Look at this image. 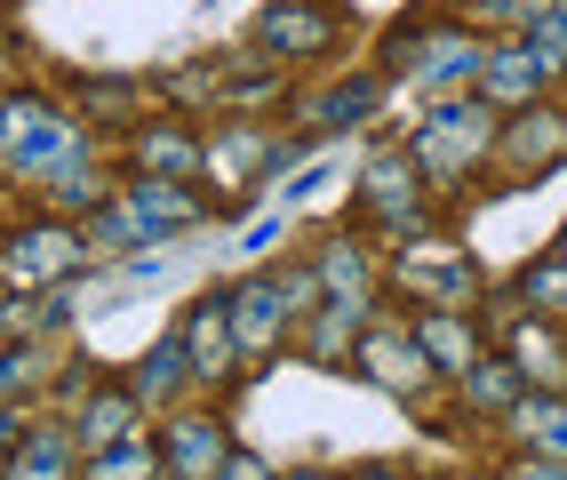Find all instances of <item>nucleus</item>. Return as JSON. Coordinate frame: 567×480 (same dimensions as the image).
I'll list each match as a JSON object with an SVG mask.
<instances>
[{
  "instance_id": "423d86ee",
  "label": "nucleus",
  "mask_w": 567,
  "mask_h": 480,
  "mask_svg": "<svg viewBox=\"0 0 567 480\" xmlns=\"http://www.w3.org/2000/svg\"><path fill=\"white\" fill-rule=\"evenodd\" d=\"M89 265V241L72 225H17L9 248H0V273H9V288H56Z\"/></svg>"
},
{
  "instance_id": "9b49d317",
  "label": "nucleus",
  "mask_w": 567,
  "mask_h": 480,
  "mask_svg": "<svg viewBox=\"0 0 567 480\" xmlns=\"http://www.w3.org/2000/svg\"><path fill=\"white\" fill-rule=\"evenodd\" d=\"M504 153H512V168L527 161V176H544V168H559L567 161V104H519V113L504 121Z\"/></svg>"
},
{
  "instance_id": "6ab92c4d",
  "label": "nucleus",
  "mask_w": 567,
  "mask_h": 480,
  "mask_svg": "<svg viewBox=\"0 0 567 480\" xmlns=\"http://www.w3.org/2000/svg\"><path fill=\"white\" fill-rule=\"evenodd\" d=\"M193 168H200V144L184 136V129H136V176L176 184V176H193Z\"/></svg>"
},
{
  "instance_id": "1a4fd4ad",
  "label": "nucleus",
  "mask_w": 567,
  "mask_h": 480,
  "mask_svg": "<svg viewBox=\"0 0 567 480\" xmlns=\"http://www.w3.org/2000/svg\"><path fill=\"white\" fill-rule=\"evenodd\" d=\"M161 449V472L168 480H216L233 464V432H224L216 409H193V417H168V432L153 440Z\"/></svg>"
},
{
  "instance_id": "4be33fe9",
  "label": "nucleus",
  "mask_w": 567,
  "mask_h": 480,
  "mask_svg": "<svg viewBox=\"0 0 567 480\" xmlns=\"http://www.w3.org/2000/svg\"><path fill=\"white\" fill-rule=\"evenodd\" d=\"M519 305L527 313H567V248H551V256H536V265L519 273Z\"/></svg>"
},
{
  "instance_id": "6e6552de",
  "label": "nucleus",
  "mask_w": 567,
  "mask_h": 480,
  "mask_svg": "<svg viewBox=\"0 0 567 480\" xmlns=\"http://www.w3.org/2000/svg\"><path fill=\"white\" fill-rule=\"evenodd\" d=\"M551 81H559V64H551V57H536L527 41H487L472 96H480V104H496V113H519V104H544V89H551Z\"/></svg>"
},
{
  "instance_id": "a211bd4d",
  "label": "nucleus",
  "mask_w": 567,
  "mask_h": 480,
  "mask_svg": "<svg viewBox=\"0 0 567 480\" xmlns=\"http://www.w3.org/2000/svg\"><path fill=\"white\" fill-rule=\"evenodd\" d=\"M512 432L527 440V457H551V464H567V392L519 400V409H512Z\"/></svg>"
},
{
  "instance_id": "39448f33",
  "label": "nucleus",
  "mask_w": 567,
  "mask_h": 480,
  "mask_svg": "<svg viewBox=\"0 0 567 480\" xmlns=\"http://www.w3.org/2000/svg\"><path fill=\"white\" fill-rule=\"evenodd\" d=\"M336 24H344V0H272L256 17V49L272 64H305L336 49Z\"/></svg>"
},
{
  "instance_id": "bb28decb",
  "label": "nucleus",
  "mask_w": 567,
  "mask_h": 480,
  "mask_svg": "<svg viewBox=\"0 0 567 480\" xmlns=\"http://www.w3.org/2000/svg\"><path fill=\"white\" fill-rule=\"evenodd\" d=\"M17 432H24V425H17L9 409H0V457H9V449H17Z\"/></svg>"
},
{
  "instance_id": "7ed1b4c3",
  "label": "nucleus",
  "mask_w": 567,
  "mask_h": 480,
  "mask_svg": "<svg viewBox=\"0 0 567 480\" xmlns=\"http://www.w3.org/2000/svg\"><path fill=\"white\" fill-rule=\"evenodd\" d=\"M312 297H320V280H312L305 265L256 273V280H240V288H224V313H233V345H240V360H248V353H272L280 328H288V313L312 305Z\"/></svg>"
},
{
  "instance_id": "9d476101",
  "label": "nucleus",
  "mask_w": 567,
  "mask_h": 480,
  "mask_svg": "<svg viewBox=\"0 0 567 480\" xmlns=\"http://www.w3.org/2000/svg\"><path fill=\"white\" fill-rule=\"evenodd\" d=\"M176 345H184V360H193L200 385H216V377H233V368H240V345H233V313H224V297H200L193 313H184Z\"/></svg>"
},
{
  "instance_id": "b1692460",
  "label": "nucleus",
  "mask_w": 567,
  "mask_h": 480,
  "mask_svg": "<svg viewBox=\"0 0 567 480\" xmlns=\"http://www.w3.org/2000/svg\"><path fill=\"white\" fill-rule=\"evenodd\" d=\"M519 41L536 49V57H551V64L567 72V0H536V17L519 24Z\"/></svg>"
},
{
  "instance_id": "412c9836",
  "label": "nucleus",
  "mask_w": 567,
  "mask_h": 480,
  "mask_svg": "<svg viewBox=\"0 0 567 480\" xmlns=\"http://www.w3.org/2000/svg\"><path fill=\"white\" fill-rule=\"evenodd\" d=\"M184 385H193V360H184V345H176V337H161V345H153V360L136 368V385H128V392L144 400V409H153V400H176Z\"/></svg>"
},
{
  "instance_id": "a878e982",
  "label": "nucleus",
  "mask_w": 567,
  "mask_h": 480,
  "mask_svg": "<svg viewBox=\"0 0 567 480\" xmlns=\"http://www.w3.org/2000/svg\"><path fill=\"white\" fill-rule=\"evenodd\" d=\"M504 480H567V464H551V457H519Z\"/></svg>"
},
{
  "instance_id": "f8f14e48",
  "label": "nucleus",
  "mask_w": 567,
  "mask_h": 480,
  "mask_svg": "<svg viewBox=\"0 0 567 480\" xmlns=\"http://www.w3.org/2000/svg\"><path fill=\"white\" fill-rule=\"evenodd\" d=\"M360 368L375 385H392V392H415L432 377V360H424V345H415V328H384V320H368L360 328Z\"/></svg>"
},
{
  "instance_id": "ddd939ff",
  "label": "nucleus",
  "mask_w": 567,
  "mask_h": 480,
  "mask_svg": "<svg viewBox=\"0 0 567 480\" xmlns=\"http://www.w3.org/2000/svg\"><path fill=\"white\" fill-rule=\"evenodd\" d=\"M312 280H328V288H320L328 305H360V313H368V297H375V256H368L352 233H336V241L320 248Z\"/></svg>"
},
{
  "instance_id": "5701e85b",
  "label": "nucleus",
  "mask_w": 567,
  "mask_h": 480,
  "mask_svg": "<svg viewBox=\"0 0 567 480\" xmlns=\"http://www.w3.org/2000/svg\"><path fill=\"white\" fill-rule=\"evenodd\" d=\"M89 480H161V449L153 440H121V449H96L89 457Z\"/></svg>"
},
{
  "instance_id": "393cba45",
  "label": "nucleus",
  "mask_w": 567,
  "mask_h": 480,
  "mask_svg": "<svg viewBox=\"0 0 567 480\" xmlns=\"http://www.w3.org/2000/svg\"><path fill=\"white\" fill-rule=\"evenodd\" d=\"M216 480H280V472H272V464H264V457H240V449H233V464H224Z\"/></svg>"
},
{
  "instance_id": "c85d7f7f",
  "label": "nucleus",
  "mask_w": 567,
  "mask_h": 480,
  "mask_svg": "<svg viewBox=\"0 0 567 480\" xmlns=\"http://www.w3.org/2000/svg\"><path fill=\"white\" fill-rule=\"evenodd\" d=\"M288 480H336V472H288Z\"/></svg>"
},
{
  "instance_id": "aec40b11",
  "label": "nucleus",
  "mask_w": 567,
  "mask_h": 480,
  "mask_svg": "<svg viewBox=\"0 0 567 480\" xmlns=\"http://www.w3.org/2000/svg\"><path fill=\"white\" fill-rule=\"evenodd\" d=\"M375 104H384V72H360V81H336V89H328V104L312 113V129H328V136H336V129L368 121Z\"/></svg>"
},
{
  "instance_id": "cd10ccee",
  "label": "nucleus",
  "mask_w": 567,
  "mask_h": 480,
  "mask_svg": "<svg viewBox=\"0 0 567 480\" xmlns=\"http://www.w3.org/2000/svg\"><path fill=\"white\" fill-rule=\"evenodd\" d=\"M360 480H408V472H392V464H368V472H360Z\"/></svg>"
},
{
  "instance_id": "f3484780",
  "label": "nucleus",
  "mask_w": 567,
  "mask_h": 480,
  "mask_svg": "<svg viewBox=\"0 0 567 480\" xmlns=\"http://www.w3.org/2000/svg\"><path fill=\"white\" fill-rule=\"evenodd\" d=\"M456 385H464V400H472L480 417H512L519 400H527V377H519L512 353H480V368H464Z\"/></svg>"
},
{
  "instance_id": "20e7f679",
  "label": "nucleus",
  "mask_w": 567,
  "mask_h": 480,
  "mask_svg": "<svg viewBox=\"0 0 567 480\" xmlns=\"http://www.w3.org/2000/svg\"><path fill=\"white\" fill-rule=\"evenodd\" d=\"M352 208L368 216V225L400 233V241L432 233V184L415 176L408 153H368V161H360V201H352Z\"/></svg>"
},
{
  "instance_id": "c756f323",
  "label": "nucleus",
  "mask_w": 567,
  "mask_h": 480,
  "mask_svg": "<svg viewBox=\"0 0 567 480\" xmlns=\"http://www.w3.org/2000/svg\"><path fill=\"white\" fill-rule=\"evenodd\" d=\"M0 49H9V41H0Z\"/></svg>"
},
{
  "instance_id": "f03ea898",
  "label": "nucleus",
  "mask_w": 567,
  "mask_h": 480,
  "mask_svg": "<svg viewBox=\"0 0 567 480\" xmlns=\"http://www.w3.org/2000/svg\"><path fill=\"white\" fill-rule=\"evenodd\" d=\"M504 136V121H496V104H480V96H456V104H432V121L415 129V144H408V161H415V176L424 184H447V176H464L487 144Z\"/></svg>"
},
{
  "instance_id": "2eb2a0df",
  "label": "nucleus",
  "mask_w": 567,
  "mask_h": 480,
  "mask_svg": "<svg viewBox=\"0 0 567 480\" xmlns=\"http://www.w3.org/2000/svg\"><path fill=\"white\" fill-rule=\"evenodd\" d=\"M136 409L144 400L128 392V385H104V392H89V409H81V425H72V440L96 457V449H121V440H136Z\"/></svg>"
},
{
  "instance_id": "4468645a",
  "label": "nucleus",
  "mask_w": 567,
  "mask_h": 480,
  "mask_svg": "<svg viewBox=\"0 0 567 480\" xmlns=\"http://www.w3.org/2000/svg\"><path fill=\"white\" fill-rule=\"evenodd\" d=\"M415 345H424V360H432V377H464V368H480V328L472 320H456V313H424L415 320Z\"/></svg>"
},
{
  "instance_id": "7c9ffc66",
  "label": "nucleus",
  "mask_w": 567,
  "mask_h": 480,
  "mask_svg": "<svg viewBox=\"0 0 567 480\" xmlns=\"http://www.w3.org/2000/svg\"><path fill=\"white\" fill-rule=\"evenodd\" d=\"M472 480H480V472H472Z\"/></svg>"
},
{
  "instance_id": "0eeeda50",
  "label": "nucleus",
  "mask_w": 567,
  "mask_h": 480,
  "mask_svg": "<svg viewBox=\"0 0 567 480\" xmlns=\"http://www.w3.org/2000/svg\"><path fill=\"white\" fill-rule=\"evenodd\" d=\"M392 273H400V288H424L432 305H472V297H480V265H472L456 241H440V233L400 241Z\"/></svg>"
},
{
  "instance_id": "dca6fc26",
  "label": "nucleus",
  "mask_w": 567,
  "mask_h": 480,
  "mask_svg": "<svg viewBox=\"0 0 567 480\" xmlns=\"http://www.w3.org/2000/svg\"><path fill=\"white\" fill-rule=\"evenodd\" d=\"M0 480H72V432H56V425L17 432V449L0 457Z\"/></svg>"
},
{
  "instance_id": "f257e3e1",
  "label": "nucleus",
  "mask_w": 567,
  "mask_h": 480,
  "mask_svg": "<svg viewBox=\"0 0 567 480\" xmlns=\"http://www.w3.org/2000/svg\"><path fill=\"white\" fill-rule=\"evenodd\" d=\"M0 168L9 176H72L81 168V129L49 96H9L0 104Z\"/></svg>"
}]
</instances>
